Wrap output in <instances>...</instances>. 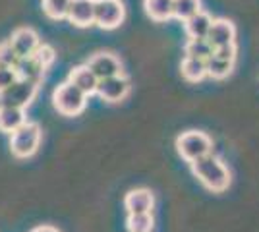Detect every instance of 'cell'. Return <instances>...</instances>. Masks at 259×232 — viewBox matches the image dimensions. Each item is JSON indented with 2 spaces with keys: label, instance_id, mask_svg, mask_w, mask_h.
Returning a JSON list of instances; mask_svg holds the SVG:
<instances>
[{
  "label": "cell",
  "instance_id": "14",
  "mask_svg": "<svg viewBox=\"0 0 259 232\" xmlns=\"http://www.w3.org/2000/svg\"><path fill=\"white\" fill-rule=\"evenodd\" d=\"M153 205H155V198L145 188L130 190L124 198V207L128 209V213H151Z\"/></svg>",
  "mask_w": 259,
  "mask_h": 232
},
{
  "label": "cell",
  "instance_id": "10",
  "mask_svg": "<svg viewBox=\"0 0 259 232\" xmlns=\"http://www.w3.org/2000/svg\"><path fill=\"white\" fill-rule=\"evenodd\" d=\"M87 66L93 70V74L99 79L122 74V64H120V60L112 53H97V55H93L89 58Z\"/></svg>",
  "mask_w": 259,
  "mask_h": 232
},
{
  "label": "cell",
  "instance_id": "24",
  "mask_svg": "<svg viewBox=\"0 0 259 232\" xmlns=\"http://www.w3.org/2000/svg\"><path fill=\"white\" fill-rule=\"evenodd\" d=\"M18 60H20V56L16 55V51H14V47H12L10 41L0 43V64H2V66L16 68Z\"/></svg>",
  "mask_w": 259,
  "mask_h": 232
},
{
  "label": "cell",
  "instance_id": "1",
  "mask_svg": "<svg viewBox=\"0 0 259 232\" xmlns=\"http://www.w3.org/2000/svg\"><path fill=\"white\" fill-rule=\"evenodd\" d=\"M192 165L194 176L213 194H223L230 186V172L221 159H217L213 153L197 159Z\"/></svg>",
  "mask_w": 259,
  "mask_h": 232
},
{
  "label": "cell",
  "instance_id": "20",
  "mask_svg": "<svg viewBox=\"0 0 259 232\" xmlns=\"http://www.w3.org/2000/svg\"><path fill=\"white\" fill-rule=\"evenodd\" d=\"M213 44L205 39H190L188 43H186V49H184V53L186 56H195V58H203L207 60L209 56L213 55Z\"/></svg>",
  "mask_w": 259,
  "mask_h": 232
},
{
  "label": "cell",
  "instance_id": "9",
  "mask_svg": "<svg viewBox=\"0 0 259 232\" xmlns=\"http://www.w3.org/2000/svg\"><path fill=\"white\" fill-rule=\"evenodd\" d=\"M8 41L12 43L16 55L20 56V58L35 55V51L41 47L39 35L35 33L31 27H20V29H16Z\"/></svg>",
  "mask_w": 259,
  "mask_h": 232
},
{
  "label": "cell",
  "instance_id": "26",
  "mask_svg": "<svg viewBox=\"0 0 259 232\" xmlns=\"http://www.w3.org/2000/svg\"><path fill=\"white\" fill-rule=\"evenodd\" d=\"M35 56H37L47 68H51V64L54 62V51L49 44H41V47L35 51Z\"/></svg>",
  "mask_w": 259,
  "mask_h": 232
},
{
  "label": "cell",
  "instance_id": "12",
  "mask_svg": "<svg viewBox=\"0 0 259 232\" xmlns=\"http://www.w3.org/2000/svg\"><path fill=\"white\" fill-rule=\"evenodd\" d=\"M47 70H49V68L45 66L43 62H41L35 55L20 58V60H18V64H16L18 77H22V79H29V81L37 83V85H41V83H43Z\"/></svg>",
  "mask_w": 259,
  "mask_h": 232
},
{
  "label": "cell",
  "instance_id": "22",
  "mask_svg": "<svg viewBox=\"0 0 259 232\" xmlns=\"http://www.w3.org/2000/svg\"><path fill=\"white\" fill-rule=\"evenodd\" d=\"M126 226L130 232H151L153 215L151 213H130Z\"/></svg>",
  "mask_w": 259,
  "mask_h": 232
},
{
  "label": "cell",
  "instance_id": "16",
  "mask_svg": "<svg viewBox=\"0 0 259 232\" xmlns=\"http://www.w3.org/2000/svg\"><path fill=\"white\" fill-rule=\"evenodd\" d=\"M184 23H186V35L190 39H205L209 29H211L213 18L207 12L199 10L195 16H192L190 20H186Z\"/></svg>",
  "mask_w": 259,
  "mask_h": 232
},
{
  "label": "cell",
  "instance_id": "15",
  "mask_svg": "<svg viewBox=\"0 0 259 232\" xmlns=\"http://www.w3.org/2000/svg\"><path fill=\"white\" fill-rule=\"evenodd\" d=\"M25 122H27L25 109L0 105V132H4V133L16 132V130H18L22 124H25Z\"/></svg>",
  "mask_w": 259,
  "mask_h": 232
},
{
  "label": "cell",
  "instance_id": "23",
  "mask_svg": "<svg viewBox=\"0 0 259 232\" xmlns=\"http://www.w3.org/2000/svg\"><path fill=\"white\" fill-rule=\"evenodd\" d=\"M72 0H43V10L51 20H64L68 18Z\"/></svg>",
  "mask_w": 259,
  "mask_h": 232
},
{
  "label": "cell",
  "instance_id": "17",
  "mask_svg": "<svg viewBox=\"0 0 259 232\" xmlns=\"http://www.w3.org/2000/svg\"><path fill=\"white\" fill-rule=\"evenodd\" d=\"M143 8L153 22H168L174 18V0H143Z\"/></svg>",
  "mask_w": 259,
  "mask_h": 232
},
{
  "label": "cell",
  "instance_id": "19",
  "mask_svg": "<svg viewBox=\"0 0 259 232\" xmlns=\"http://www.w3.org/2000/svg\"><path fill=\"white\" fill-rule=\"evenodd\" d=\"M234 68V60H227L217 55H211L207 58V76H211L213 79H225L232 74Z\"/></svg>",
  "mask_w": 259,
  "mask_h": 232
},
{
  "label": "cell",
  "instance_id": "25",
  "mask_svg": "<svg viewBox=\"0 0 259 232\" xmlns=\"http://www.w3.org/2000/svg\"><path fill=\"white\" fill-rule=\"evenodd\" d=\"M18 79V72H16V68H10V66H2L0 64V93L4 91V89H8Z\"/></svg>",
  "mask_w": 259,
  "mask_h": 232
},
{
  "label": "cell",
  "instance_id": "4",
  "mask_svg": "<svg viewBox=\"0 0 259 232\" xmlns=\"http://www.w3.org/2000/svg\"><path fill=\"white\" fill-rule=\"evenodd\" d=\"M176 149L184 161L194 163L197 159L213 153V142L205 132L190 130V132H184L176 137Z\"/></svg>",
  "mask_w": 259,
  "mask_h": 232
},
{
  "label": "cell",
  "instance_id": "7",
  "mask_svg": "<svg viewBox=\"0 0 259 232\" xmlns=\"http://www.w3.org/2000/svg\"><path fill=\"white\" fill-rule=\"evenodd\" d=\"M130 79L124 74L112 77H105V79H99L97 85V95L107 103H120L128 97L130 93Z\"/></svg>",
  "mask_w": 259,
  "mask_h": 232
},
{
  "label": "cell",
  "instance_id": "3",
  "mask_svg": "<svg viewBox=\"0 0 259 232\" xmlns=\"http://www.w3.org/2000/svg\"><path fill=\"white\" fill-rule=\"evenodd\" d=\"M53 105L62 116H77L85 109L87 95L81 89H77L74 83L64 81V83H60L58 87L54 89Z\"/></svg>",
  "mask_w": 259,
  "mask_h": 232
},
{
  "label": "cell",
  "instance_id": "28",
  "mask_svg": "<svg viewBox=\"0 0 259 232\" xmlns=\"http://www.w3.org/2000/svg\"><path fill=\"white\" fill-rule=\"evenodd\" d=\"M33 232H58V230H56L54 226H37Z\"/></svg>",
  "mask_w": 259,
  "mask_h": 232
},
{
  "label": "cell",
  "instance_id": "2",
  "mask_svg": "<svg viewBox=\"0 0 259 232\" xmlns=\"http://www.w3.org/2000/svg\"><path fill=\"white\" fill-rule=\"evenodd\" d=\"M10 151L14 157L18 159H29L31 155H35V151L39 149L41 145V126L37 122H25L22 124L16 132L10 133Z\"/></svg>",
  "mask_w": 259,
  "mask_h": 232
},
{
  "label": "cell",
  "instance_id": "18",
  "mask_svg": "<svg viewBox=\"0 0 259 232\" xmlns=\"http://www.w3.org/2000/svg\"><path fill=\"white\" fill-rule=\"evenodd\" d=\"M180 70H182L184 79H188L192 83H197V81H201L207 76V60L195 58V56H184Z\"/></svg>",
  "mask_w": 259,
  "mask_h": 232
},
{
  "label": "cell",
  "instance_id": "11",
  "mask_svg": "<svg viewBox=\"0 0 259 232\" xmlns=\"http://www.w3.org/2000/svg\"><path fill=\"white\" fill-rule=\"evenodd\" d=\"M68 20L76 27H89L95 23V0H72Z\"/></svg>",
  "mask_w": 259,
  "mask_h": 232
},
{
  "label": "cell",
  "instance_id": "13",
  "mask_svg": "<svg viewBox=\"0 0 259 232\" xmlns=\"http://www.w3.org/2000/svg\"><path fill=\"white\" fill-rule=\"evenodd\" d=\"M68 81L74 83L77 89H81L87 97L97 93V85H99V77L93 74V70L87 66H76L70 70V76H68Z\"/></svg>",
  "mask_w": 259,
  "mask_h": 232
},
{
  "label": "cell",
  "instance_id": "6",
  "mask_svg": "<svg viewBox=\"0 0 259 232\" xmlns=\"http://www.w3.org/2000/svg\"><path fill=\"white\" fill-rule=\"evenodd\" d=\"M126 8L122 0H95V23L103 29H116L124 22Z\"/></svg>",
  "mask_w": 259,
  "mask_h": 232
},
{
  "label": "cell",
  "instance_id": "5",
  "mask_svg": "<svg viewBox=\"0 0 259 232\" xmlns=\"http://www.w3.org/2000/svg\"><path fill=\"white\" fill-rule=\"evenodd\" d=\"M39 85L29 79L18 77L8 89L0 93V105L4 107H18V109H27L37 97Z\"/></svg>",
  "mask_w": 259,
  "mask_h": 232
},
{
  "label": "cell",
  "instance_id": "27",
  "mask_svg": "<svg viewBox=\"0 0 259 232\" xmlns=\"http://www.w3.org/2000/svg\"><path fill=\"white\" fill-rule=\"evenodd\" d=\"M213 55L221 56V58H227V60H236V44H228V47L215 49Z\"/></svg>",
  "mask_w": 259,
  "mask_h": 232
},
{
  "label": "cell",
  "instance_id": "8",
  "mask_svg": "<svg viewBox=\"0 0 259 232\" xmlns=\"http://www.w3.org/2000/svg\"><path fill=\"white\" fill-rule=\"evenodd\" d=\"M207 41L213 44V49L234 44V41H236V27H234V23L230 22V20H225V18L213 20L211 29L207 33Z\"/></svg>",
  "mask_w": 259,
  "mask_h": 232
},
{
  "label": "cell",
  "instance_id": "21",
  "mask_svg": "<svg viewBox=\"0 0 259 232\" xmlns=\"http://www.w3.org/2000/svg\"><path fill=\"white\" fill-rule=\"evenodd\" d=\"M201 10V0H174V18L186 22Z\"/></svg>",
  "mask_w": 259,
  "mask_h": 232
}]
</instances>
